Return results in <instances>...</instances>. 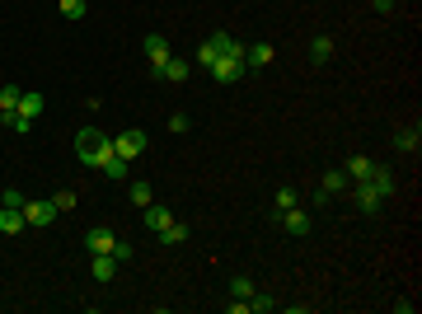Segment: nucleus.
<instances>
[{
	"label": "nucleus",
	"instance_id": "obj_1",
	"mask_svg": "<svg viewBox=\"0 0 422 314\" xmlns=\"http://www.w3.org/2000/svg\"><path fill=\"white\" fill-rule=\"evenodd\" d=\"M76 155H80V164H85V169H99L103 159L113 155V141L99 132V127H80V132H76Z\"/></svg>",
	"mask_w": 422,
	"mask_h": 314
},
{
	"label": "nucleus",
	"instance_id": "obj_2",
	"mask_svg": "<svg viewBox=\"0 0 422 314\" xmlns=\"http://www.w3.org/2000/svg\"><path fill=\"white\" fill-rule=\"evenodd\" d=\"M85 248H89V253H113L118 263L132 258V244H127V239H118V235L108 230V225H94V230L85 235Z\"/></svg>",
	"mask_w": 422,
	"mask_h": 314
},
{
	"label": "nucleus",
	"instance_id": "obj_3",
	"mask_svg": "<svg viewBox=\"0 0 422 314\" xmlns=\"http://www.w3.org/2000/svg\"><path fill=\"white\" fill-rule=\"evenodd\" d=\"M145 146H150V141H145V132H141V127H127V132H118V136H113V150H118L123 159L145 155Z\"/></svg>",
	"mask_w": 422,
	"mask_h": 314
},
{
	"label": "nucleus",
	"instance_id": "obj_4",
	"mask_svg": "<svg viewBox=\"0 0 422 314\" xmlns=\"http://www.w3.org/2000/svg\"><path fill=\"white\" fill-rule=\"evenodd\" d=\"M56 206H52V197H24V221L29 225H52L56 221Z\"/></svg>",
	"mask_w": 422,
	"mask_h": 314
},
{
	"label": "nucleus",
	"instance_id": "obj_5",
	"mask_svg": "<svg viewBox=\"0 0 422 314\" xmlns=\"http://www.w3.org/2000/svg\"><path fill=\"white\" fill-rule=\"evenodd\" d=\"M211 75L221 80V85H235V80L249 75V66H245V56H221V61L211 66Z\"/></svg>",
	"mask_w": 422,
	"mask_h": 314
},
{
	"label": "nucleus",
	"instance_id": "obj_6",
	"mask_svg": "<svg viewBox=\"0 0 422 314\" xmlns=\"http://www.w3.org/2000/svg\"><path fill=\"white\" fill-rule=\"evenodd\" d=\"M277 225H282V230H287V235H310V216H305V211H300V202L296 206H287V211H277Z\"/></svg>",
	"mask_w": 422,
	"mask_h": 314
},
{
	"label": "nucleus",
	"instance_id": "obj_7",
	"mask_svg": "<svg viewBox=\"0 0 422 314\" xmlns=\"http://www.w3.org/2000/svg\"><path fill=\"white\" fill-rule=\"evenodd\" d=\"M169 56H174V52H169V38H160V33L145 38V61H150V75H160V66H165Z\"/></svg>",
	"mask_w": 422,
	"mask_h": 314
},
{
	"label": "nucleus",
	"instance_id": "obj_8",
	"mask_svg": "<svg viewBox=\"0 0 422 314\" xmlns=\"http://www.w3.org/2000/svg\"><path fill=\"white\" fill-rule=\"evenodd\" d=\"M272 61H277V47H272V43H249V47H245V66H249V70L272 66Z\"/></svg>",
	"mask_w": 422,
	"mask_h": 314
},
{
	"label": "nucleus",
	"instance_id": "obj_9",
	"mask_svg": "<svg viewBox=\"0 0 422 314\" xmlns=\"http://www.w3.org/2000/svg\"><path fill=\"white\" fill-rule=\"evenodd\" d=\"M99 174H103V179H113V183H127V179H132V159H123L118 150H113V155L99 164Z\"/></svg>",
	"mask_w": 422,
	"mask_h": 314
},
{
	"label": "nucleus",
	"instance_id": "obj_10",
	"mask_svg": "<svg viewBox=\"0 0 422 314\" xmlns=\"http://www.w3.org/2000/svg\"><path fill=\"white\" fill-rule=\"evenodd\" d=\"M89 272H94V281L108 286V281L118 277V258H113V253H89Z\"/></svg>",
	"mask_w": 422,
	"mask_h": 314
},
{
	"label": "nucleus",
	"instance_id": "obj_11",
	"mask_svg": "<svg viewBox=\"0 0 422 314\" xmlns=\"http://www.w3.org/2000/svg\"><path fill=\"white\" fill-rule=\"evenodd\" d=\"M343 188H352V183H347V174H343V169H329V174L319 179V192H314V197H319V202H329V197H334V192H343Z\"/></svg>",
	"mask_w": 422,
	"mask_h": 314
},
{
	"label": "nucleus",
	"instance_id": "obj_12",
	"mask_svg": "<svg viewBox=\"0 0 422 314\" xmlns=\"http://www.w3.org/2000/svg\"><path fill=\"white\" fill-rule=\"evenodd\" d=\"M352 197H356V206H361V211H371V216H376L380 206H385V197H380V192L371 188V183H352Z\"/></svg>",
	"mask_w": 422,
	"mask_h": 314
},
{
	"label": "nucleus",
	"instance_id": "obj_13",
	"mask_svg": "<svg viewBox=\"0 0 422 314\" xmlns=\"http://www.w3.org/2000/svg\"><path fill=\"white\" fill-rule=\"evenodd\" d=\"M141 216H145V225H150V230H165V225H174V211H169V206H160V202H150V206H141Z\"/></svg>",
	"mask_w": 422,
	"mask_h": 314
},
{
	"label": "nucleus",
	"instance_id": "obj_14",
	"mask_svg": "<svg viewBox=\"0 0 422 314\" xmlns=\"http://www.w3.org/2000/svg\"><path fill=\"white\" fill-rule=\"evenodd\" d=\"M24 225H29V221H24L19 206H5V202H0V235H19Z\"/></svg>",
	"mask_w": 422,
	"mask_h": 314
},
{
	"label": "nucleus",
	"instance_id": "obj_15",
	"mask_svg": "<svg viewBox=\"0 0 422 314\" xmlns=\"http://www.w3.org/2000/svg\"><path fill=\"white\" fill-rule=\"evenodd\" d=\"M418 146H422V132H418V122H413V127H399V132H394V150L413 155Z\"/></svg>",
	"mask_w": 422,
	"mask_h": 314
},
{
	"label": "nucleus",
	"instance_id": "obj_16",
	"mask_svg": "<svg viewBox=\"0 0 422 314\" xmlns=\"http://www.w3.org/2000/svg\"><path fill=\"white\" fill-rule=\"evenodd\" d=\"M366 183L371 188L380 192V197H389V192H394V174H389L385 164H371V174H366Z\"/></svg>",
	"mask_w": 422,
	"mask_h": 314
},
{
	"label": "nucleus",
	"instance_id": "obj_17",
	"mask_svg": "<svg viewBox=\"0 0 422 314\" xmlns=\"http://www.w3.org/2000/svg\"><path fill=\"white\" fill-rule=\"evenodd\" d=\"M310 61H314V66H324V61H334V38H329V33L310 38Z\"/></svg>",
	"mask_w": 422,
	"mask_h": 314
},
{
	"label": "nucleus",
	"instance_id": "obj_18",
	"mask_svg": "<svg viewBox=\"0 0 422 314\" xmlns=\"http://www.w3.org/2000/svg\"><path fill=\"white\" fill-rule=\"evenodd\" d=\"M14 112H19V117H29V122H34L38 112H43V94H38V90H24V94H19V108H14Z\"/></svg>",
	"mask_w": 422,
	"mask_h": 314
},
{
	"label": "nucleus",
	"instance_id": "obj_19",
	"mask_svg": "<svg viewBox=\"0 0 422 314\" xmlns=\"http://www.w3.org/2000/svg\"><path fill=\"white\" fill-rule=\"evenodd\" d=\"M160 80H169V85H178V80H188V61H183V56H169L165 66H160Z\"/></svg>",
	"mask_w": 422,
	"mask_h": 314
},
{
	"label": "nucleus",
	"instance_id": "obj_20",
	"mask_svg": "<svg viewBox=\"0 0 422 314\" xmlns=\"http://www.w3.org/2000/svg\"><path fill=\"white\" fill-rule=\"evenodd\" d=\"M343 174H347V183H366V174H371V159L366 155H352L343 164Z\"/></svg>",
	"mask_w": 422,
	"mask_h": 314
},
{
	"label": "nucleus",
	"instance_id": "obj_21",
	"mask_svg": "<svg viewBox=\"0 0 422 314\" xmlns=\"http://www.w3.org/2000/svg\"><path fill=\"white\" fill-rule=\"evenodd\" d=\"M127 197H132V206H150V202H155L145 179H127Z\"/></svg>",
	"mask_w": 422,
	"mask_h": 314
},
{
	"label": "nucleus",
	"instance_id": "obj_22",
	"mask_svg": "<svg viewBox=\"0 0 422 314\" xmlns=\"http://www.w3.org/2000/svg\"><path fill=\"white\" fill-rule=\"evenodd\" d=\"M160 244H165V248L188 244V225H165V230H160Z\"/></svg>",
	"mask_w": 422,
	"mask_h": 314
},
{
	"label": "nucleus",
	"instance_id": "obj_23",
	"mask_svg": "<svg viewBox=\"0 0 422 314\" xmlns=\"http://www.w3.org/2000/svg\"><path fill=\"white\" fill-rule=\"evenodd\" d=\"M19 94H24V90H14V85H5V90H0V122L19 108Z\"/></svg>",
	"mask_w": 422,
	"mask_h": 314
},
{
	"label": "nucleus",
	"instance_id": "obj_24",
	"mask_svg": "<svg viewBox=\"0 0 422 314\" xmlns=\"http://www.w3.org/2000/svg\"><path fill=\"white\" fill-rule=\"evenodd\" d=\"M225 291H230V300H249V295H254L258 286H254L249 277H230V286H225Z\"/></svg>",
	"mask_w": 422,
	"mask_h": 314
},
{
	"label": "nucleus",
	"instance_id": "obj_25",
	"mask_svg": "<svg viewBox=\"0 0 422 314\" xmlns=\"http://www.w3.org/2000/svg\"><path fill=\"white\" fill-rule=\"evenodd\" d=\"M272 310H277V300H272L267 291H254V295H249V314H272Z\"/></svg>",
	"mask_w": 422,
	"mask_h": 314
},
{
	"label": "nucleus",
	"instance_id": "obj_26",
	"mask_svg": "<svg viewBox=\"0 0 422 314\" xmlns=\"http://www.w3.org/2000/svg\"><path fill=\"white\" fill-rule=\"evenodd\" d=\"M52 206H56V211H76V192H71V188L52 192Z\"/></svg>",
	"mask_w": 422,
	"mask_h": 314
},
{
	"label": "nucleus",
	"instance_id": "obj_27",
	"mask_svg": "<svg viewBox=\"0 0 422 314\" xmlns=\"http://www.w3.org/2000/svg\"><path fill=\"white\" fill-rule=\"evenodd\" d=\"M61 14L66 19H85V0H61Z\"/></svg>",
	"mask_w": 422,
	"mask_h": 314
},
{
	"label": "nucleus",
	"instance_id": "obj_28",
	"mask_svg": "<svg viewBox=\"0 0 422 314\" xmlns=\"http://www.w3.org/2000/svg\"><path fill=\"white\" fill-rule=\"evenodd\" d=\"M300 197H296V188H277V211H287V206H296Z\"/></svg>",
	"mask_w": 422,
	"mask_h": 314
},
{
	"label": "nucleus",
	"instance_id": "obj_29",
	"mask_svg": "<svg viewBox=\"0 0 422 314\" xmlns=\"http://www.w3.org/2000/svg\"><path fill=\"white\" fill-rule=\"evenodd\" d=\"M0 202H5V206H19V211H24V192H19V188H5V192H0Z\"/></svg>",
	"mask_w": 422,
	"mask_h": 314
},
{
	"label": "nucleus",
	"instance_id": "obj_30",
	"mask_svg": "<svg viewBox=\"0 0 422 314\" xmlns=\"http://www.w3.org/2000/svg\"><path fill=\"white\" fill-rule=\"evenodd\" d=\"M169 132L183 136V132H188V117H183V112H174V117H169Z\"/></svg>",
	"mask_w": 422,
	"mask_h": 314
},
{
	"label": "nucleus",
	"instance_id": "obj_31",
	"mask_svg": "<svg viewBox=\"0 0 422 314\" xmlns=\"http://www.w3.org/2000/svg\"><path fill=\"white\" fill-rule=\"evenodd\" d=\"M371 5H376V14H389V10H394V0H371Z\"/></svg>",
	"mask_w": 422,
	"mask_h": 314
}]
</instances>
